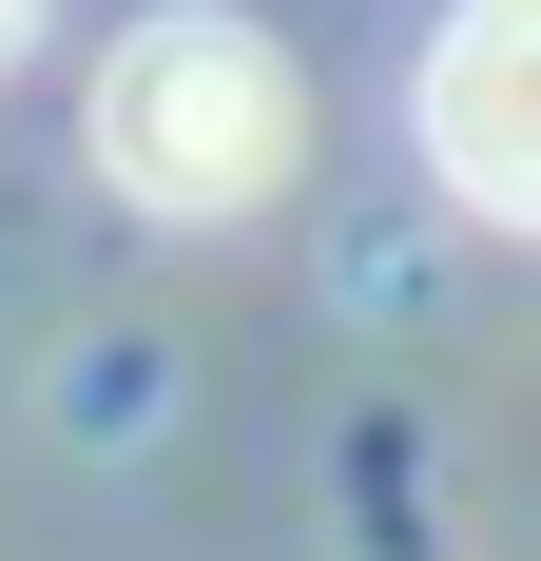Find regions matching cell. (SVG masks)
I'll use <instances>...</instances> for the list:
<instances>
[{
    "label": "cell",
    "mask_w": 541,
    "mask_h": 561,
    "mask_svg": "<svg viewBox=\"0 0 541 561\" xmlns=\"http://www.w3.org/2000/svg\"><path fill=\"white\" fill-rule=\"evenodd\" d=\"M20 39H39V0H0V58H20Z\"/></svg>",
    "instance_id": "obj_3"
},
{
    "label": "cell",
    "mask_w": 541,
    "mask_h": 561,
    "mask_svg": "<svg viewBox=\"0 0 541 561\" xmlns=\"http://www.w3.org/2000/svg\"><path fill=\"white\" fill-rule=\"evenodd\" d=\"M290 156H310V78H290V39H252L232 0L116 20V58H97V174L136 194V214H174V232L270 214Z\"/></svg>",
    "instance_id": "obj_1"
},
{
    "label": "cell",
    "mask_w": 541,
    "mask_h": 561,
    "mask_svg": "<svg viewBox=\"0 0 541 561\" xmlns=\"http://www.w3.org/2000/svg\"><path fill=\"white\" fill-rule=\"evenodd\" d=\"M426 156L484 232L541 214V0H464L426 39Z\"/></svg>",
    "instance_id": "obj_2"
}]
</instances>
